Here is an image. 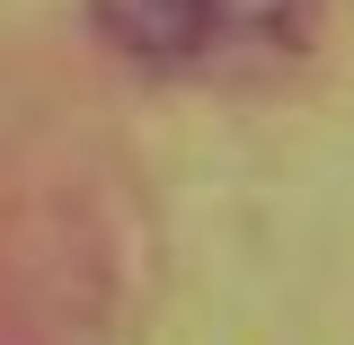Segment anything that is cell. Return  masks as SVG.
I'll return each mask as SVG.
<instances>
[{
    "mask_svg": "<svg viewBox=\"0 0 354 345\" xmlns=\"http://www.w3.org/2000/svg\"><path fill=\"white\" fill-rule=\"evenodd\" d=\"M88 18L133 62H186V53H204V0H88Z\"/></svg>",
    "mask_w": 354,
    "mask_h": 345,
    "instance_id": "6da1fadb",
    "label": "cell"
},
{
    "mask_svg": "<svg viewBox=\"0 0 354 345\" xmlns=\"http://www.w3.org/2000/svg\"><path fill=\"white\" fill-rule=\"evenodd\" d=\"M319 0H204V53H301Z\"/></svg>",
    "mask_w": 354,
    "mask_h": 345,
    "instance_id": "7a4b0ae2",
    "label": "cell"
}]
</instances>
